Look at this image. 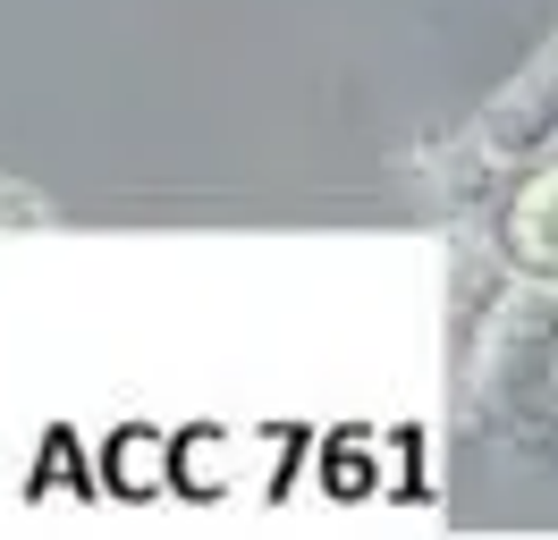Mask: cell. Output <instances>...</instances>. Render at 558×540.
<instances>
[{"label": "cell", "instance_id": "cell-1", "mask_svg": "<svg viewBox=\"0 0 558 540\" xmlns=\"http://www.w3.org/2000/svg\"><path fill=\"white\" fill-rule=\"evenodd\" d=\"M550 135H558V51L524 76V94H508L490 110V144H499V152H533V144H550Z\"/></svg>", "mask_w": 558, "mask_h": 540}, {"label": "cell", "instance_id": "cell-2", "mask_svg": "<svg viewBox=\"0 0 558 540\" xmlns=\"http://www.w3.org/2000/svg\"><path fill=\"white\" fill-rule=\"evenodd\" d=\"M517 236H524V254H533V270H558V177L524 195V220H517Z\"/></svg>", "mask_w": 558, "mask_h": 540}]
</instances>
